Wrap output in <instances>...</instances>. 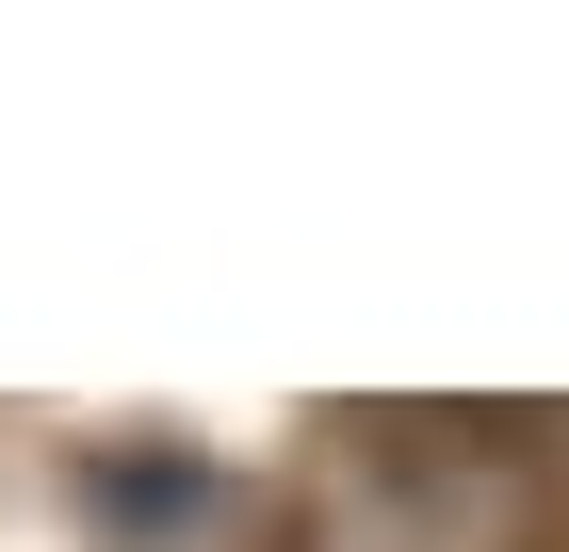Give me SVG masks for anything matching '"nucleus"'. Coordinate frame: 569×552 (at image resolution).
<instances>
[{"instance_id": "f257e3e1", "label": "nucleus", "mask_w": 569, "mask_h": 552, "mask_svg": "<svg viewBox=\"0 0 569 552\" xmlns=\"http://www.w3.org/2000/svg\"><path fill=\"white\" fill-rule=\"evenodd\" d=\"M537 536V488L505 439H375V455L326 488V520H309V552H521Z\"/></svg>"}]
</instances>
